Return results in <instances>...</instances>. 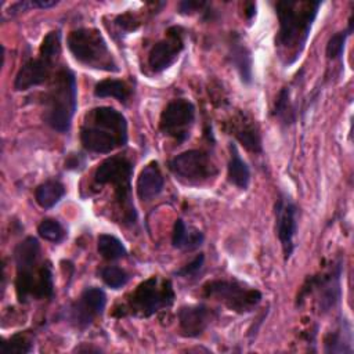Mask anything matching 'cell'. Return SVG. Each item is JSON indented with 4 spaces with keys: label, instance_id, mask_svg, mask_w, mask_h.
<instances>
[{
    "label": "cell",
    "instance_id": "24",
    "mask_svg": "<svg viewBox=\"0 0 354 354\" xmlns=\"http://www.w3.org/2000/svg\"><path fill=\"white\" fill-rule=\"evenodd\" d=\"M274 116L285 126H289L296 122V109L290 100L289 87H282L279 90L274 105Z\"/></svg>",
    "mask_w": 354,
    "mask_h": 354
},
{
    "label": "cell",
    "instance_id": "3",
    "mask_svg": "<svg viewBox=\"0 0 354 354\" xmlns=\"http://www.w3.org/2000/svg\"><path fill=\"white\" fill-rule=\"evenodd\" d=\"M77 106L76 77L68 68L59 69L44 94V122L58 133L71 129Z\"/></svg>",
    "mask_w": 354,
    "mask_h": 354
},
{
    "label": "cell",
    "instance_id": "34",
    "mask_svg": "<svg viewBox=\"0 0 354 354\" xmlns=\"http://www.w3.org/2000/svg\"><path fill=\"white\" fill-rule=\"evenodd\" d=\"M254 10H256V4H254V3H249V4H248V11H246L248 19H250V18L254 15Z\"/></svg>",
    "mask_w": 354,
    "mask_h": 354
},
{
    "label": "cell",
    "instance_id": "6",
    "mask_svg": "<svg viewBox=\"0 0 354 354\" xmlns=\"http://www.w3.org/2000/svg\"><path fill=\"white\" fill-rule=\"evenodd\" d=\"M59 30H53L46 35L40 44L39 57L26 61L18 71L14 88L25 91L35 86L44 83L53 71V66L61 53V35Z\"/></svg>",
    "mask_w": 354,
    "mask_h": 354
},
{
    "label": "cell",
    "instance_id": "17",
    "mask_svg": "<svg viewBox=\"0 0 354 354\" xmlns=\"http://www.w3.org/2000/svg\"><path fill=\"white\" fill-rule=\"evenodd\" d=\"M228 57L231 59V64L234 65V68L239 73L241 80L245 84H250L252 83V77H253L252 76V57H250V51L242 43L241 36L236 35V33H234L231 36Z\"/></svg>",
    "mask_w": 354,
    "mask_h": 354
},
{
    "label": "cell",
    "instance_id": "10",
    "mask_svg": "<svg viewBox=\"0 0 354 354\" xmlns=\"http://www.w3.org/2000/svg\"><path fill=\"white\" fill-rule=\"evenodd\" d=\"M169 169L178 180L189 185H201L217 176V167L210 156L199 149H189L174 156L169 162Z\"/></svg>",
    "mask_w": 354,
    "mask_h": 354
},
{
    "label": "cell",
    "instance_id": "15",
    "mask_svg": "<svg viewBox=\"0 0 354 354\" xmlns=\"http://www.w3.org/2000/svg\"><path fill=\"white\" fill-rule=\"evenodd\" d=\"M217 317L214 310L203 306H184L178 310L180 330L187 337L201 336L210 322Z\"/></svg>",
    "mask_w": 354,
    "mask_h": 354
},
{
    "label": "cell",
    "instance_id": "16",
    "mask_svg": "<svg viewBox=\"0 0 354 354\" xmlns=\"http://www.w3.org/2000/svg\"><path fill=\"white\" fill-rule=\"evenodd\" d=\"M165 187V180L156 162H149L137 178V195L142 201H149L158 196Z\"/></svg>",
    "mask_w": 354,
    "mask_h": 354
},
{
    "label": "cell",
    "instance_id": "31",
    "mask_svg": "<svg viewBox=\"0 0 354 354\" xmlns=\"http://www.w3.org/2000/svg\"><path fill=\"white\" fill-rule=\"evenodd\" d=\"M113 22H115V25L118 26V29H119L120 32H133V30H136V29L138 28V22H137L136 18H134L131 14H129V12L122 14V15H118Z\"/></svg>",
    "mask_w": 354,
    "mask_h": 354
},
{
    "label": "cell",
    "instance_id": "20",
    "mask_svg": "<svg viewBox=\"0 0 354 354\" xmlns=\"http://www.w3.org/2000/svg\"><path fill=\"white\" fill-rule=\"evenodd\" d=\"M325 353L332 354H351L353 353V335L350 324L343 319L339 326L329 332L325 337Z\"/></svg>",
    "mask_w": 354,
    "mask_h": 354
},
{
    "label": "cell",
    "instance_id": "21",
    "mask_svg": "<svg viewBox=\"0 0 354 354\" xmlns=\"http://www.w3.org/2000/svg\"><path fill=\"white\" fill-rule=\"evenodd\" d=\"M231 158L228 162V181L241 189H246L250 181V170L246 162L241 158L235 144L230 145Z\"/></svg>",
    "mask_w": 354,
    "mask_h": 354
},
{
    "label": "cell",
    "instance_id": "8",
    "mask_svg": "<svg viewBox=\"0 0 354 354\" xmlns=\"http://www.w3.org/2000/svg\"><path fill=\"white\" fill-rule=\"evenodd\" d=\"M203 293L206 297L216 299L230 310L239 314L252 311L261 300L260 290L249 288L238 281H210L205 283Z\"/></svg>",
    "mask_w": 354,
    "mask_h": 354
},
{
    "label": "cell",
    "instance_id": "11",
    "mask_svg": "<svg viewBox=\"0 0 354 354\" xmlns=\"http://www.w3.org/2000/svg\"><path fill=\"white\" fill-rule=\"evenodd\" d=\"M195 120V106L185 98L170 101L160 113L159 127L163 134L174 138L178 144L189 137L191 126Z\"/></svg>",
    "mask_w": 354,
    "mask_h": 354
},
{
    "label": "cell",
    "instance_id": "5",
    "mask_svg": "<svg viewBox=\"0 0 354 354\" xmlns=\"http://www.w3.org/2000/svg\"><path fill=\"white\" fill-rule=\"evenodd\" d=\"M68 48L72 55L83 65L106 72H119L105 39L95 28H79L68 36Z\"/></svg>",
    "mask_w": 354,
    "mask_h": 354
},
{
    "label": "cell",
    "instance_id": "35",
    "mask_svg": "<svg viewBox=\"0 0 354 354\" xmlns=\"http://www.w3.org/2000/svg\"><path fill=\"white\" fill-rule=\"evenodd\" d=\"M75 351H77V353H86V351H95V353H98L101 350L95 348V347H76Z\"/></svg>",
    "mask_w": 354,
    "mask_h": 354
},
{
    "label": "cell",
    "instance_id": "23",
    "mask_svg": "<svg viewBox=\"0 0 354 354\" xmlns=\"http://www.w3.org/2000/svg\"><path fill=\"white\" fill-rule=\"evenodd\" d=\"M94 95L100 97V98H105V97H113L118 101L126 104L127 100L131 95V90L130 87L123 82V80H118V79H105L101 80L95 84L94 87Z\"/></svg>",
    "mask_w": 354,
    "mask_h": 354
},
{
    "label": "cell",
    "instance_id": "30",
    "mask_svg": "<svg viewBox=\"0 0 354 354\" xmlns=\"http://www.w3.org/2000/svg\"><path fill=\"white\" fill-rule=\"evenodd\" d=\"M203 261H205V256H203L202 253H199L192 261H189L188 264H185L183 268L177 270V271H176V275L184 277V278L194 277V275H196V274L201 271V268H202V266H203Z\"/></svg>",
    "mask_w": 354,
    "mask_h": 354
},
{
    "label": "cell",
    "instance_id": "2",
    "mask_svg": "<svg viewBox=\"0 0 354 354\" xmlns=\"http://www.w3.org/2000/svg\"><path fill=\"white\" fill-rule=\"evenodd\" d=\"M80 142L88 152L108 153L127 142V120L112 106L91 109L80 129Z\"/></svg>",
    "mask_w": 354,
    "mask_h": 354
},
{
    "label": "cell",
    "instance_id": "12",
    "mask_svg": "<svg viewBox=\"0 0 354 354\" xmlns=\"http://www.w3.org/2000/svg\"><path fill=\"white\" fill-rule=\"evenodd\" d=\"M299 209L288 194L281 192L275 202V231L282 246L285 260H289L295 250Z\"/></svg>",
    "mask_w": 354,
    "mask_h": 354
},
{
    "label": "cell",
    "instance_id": "28",
    "mask_svg": "<svg viewBox=\"0 0 354 354\" xmlns=\"http://www.w3.org/2000/svg\"><path fill=\"white\" fill-rule=\"evenodd\" d=\"M37 232L43 239L53 242V243L61 242L66 235L62 224L54 218L41 220V223L37 227Z\"/></svg>",
    "mask_w": 354,
    "mask_h": 354
},
{
    "label": "cell",
    "instance_id": "14",
    "mask_svg": "<svg viewBox=\"0 0 354 354\" xmlns=\"http://www.w3.org/2000/svg\"><path fill=\"white\" fill-rule=\"evenodd\" d=\"M184 48V39L183 30L178 26H173L167 30V36L153 44L148 54V65L152 72L159 73L167 68H170L176 59L178 58L180 53Z\"/></svg>",
    "mask_w": 354,
    "mask_h": 354
},
{
    "label": "cell",
    "instance_id": "18",
    "mask_svg": "<svg viewBox=\"0 0 354 354\" xmlns=\"http://www.w3.org/2000/svg\"><path fill=\"white\" fill-rule=\"evenodd\" d=\"M232 131L236 140L252 152H261V137L254 122L245 113H239L232 122Z\"/></svg>",
    "mask_w": 354,
    "mask_h": 354
},
{
    "label": "cell",
    "instance_id": "29",
    "mask_svg": "<svg viewBox=\"0 0 354 354\" xmlns=\"http://www.w3.org/2000/svg\"><path fill=\"white\" fill-rule=\"evenodd\" d=\"M101 278L105 285H108L112 289H119L124 286L129 281V274L118 267V266H106L101 270Z\"/></svg>",
    "mask_w": 354,
    "mask_h": 354
},
{
    "label": "cell",
    "instance_id": "7",
    "mask_svg": "<svg viewBox=\"0 0 354 354\" xmlns=\"http://www.w3.org/2000/svg\"><path fill=\"white\" fill-rule=\"evenodd\" d=\"M174 301L173 285L169 279L151 277L141 282L129 299V310L137 317H151L170 307Z\"/></svg>",
    "mask_w": 354,
    "mask_h": 354
},
{
    "label": "cell",
    "instance_id": "22",
    "mask_svg": "<svg viewBox=\"0 0 354 354\" xmlns=\"http://www.w3.org/2000/svg\"><path fill=\"white\" fill-rule=\"evenodd\" d=\"M65 195V187L58 180H47L41 183L35 191V199L43 209L55 206Z\"/></svg>",
    "mask_w": 354,
    "mask_h": 354
},
{
    "label": "cell",
    "instance_id": "9",
    "mask_svg": "<svg viewBox=\"0 0 354 354\" xmlns=\"http://www.w3.org/2000/svg\"><path fill=\"white\" fill-rule=\"evenodd\" d=\"M342 272L343 263L339 259L330 264L328 271L322 272L321 275L308 278L299 297L301 299L311 292H317V304L319 313H329L340 303L342 299Z\"/></svg>",
    "mask_w": 354,
    "mask_h": 354
},
{
    "label": "cell",
    "instance_id": "32",
    "mask_svg": "<svg viewBox=\"0 0 354 354\" xmlns=\"http://www.w3.org/2000/svg\"><path fill=\"white\" fill-rule=\"evenodd\" d=\"M203 7H206L205 1H199V0H185L178 3V11L181 14H192L195 11L202 10Z\"/></svg>",
    "mask_w": 354,
    "mask_h": 354
},
{
    "label": "cell",
    "instance_id": "25",
    "mask_svg": "<svg viewBox=\"0 0 354 354\" xmlns=\"http://www.w3.org/2000/svg\"><path fill=\"white\" fill-rule=\"evenodd\" d=\"M97 250L106 260H119L126 257L127 250L120 239L109 234H101L97 239Z\"/></svg>",
    "mask_w": 354,
    "mask_h": 354
},
{
    "label": "cell",
    "instance_id": "27",
    "mask_svg": "<svg viewBox=\"0 0 354 354\" xmlns=\"http://www.w3.org/2000/svg\"><path fill=\"white\" fill-rule=\"evenodd\" d=\"M353 32V17H350L348 19V28L346 30H340L336 32L335 35H332L328 40L326 44V57L329 59H337L342 58L343 51H344V46H346V39L347 36Z\"/></svg>",
    "mask_w": 354,
    "mask_h": 354
},
{
    "label": "cell",
    "instance_id": "26",
    "mask_svg": "<svg viewBox=\"0 0 354 354\" xmlns=\"http://www.w3.org/2000/svg\"><path fill=\"white\" fill-rule=\"evenodd\" d=\"M33 350V340L28 332H18L0 344V354H28Z\"/></svg>",
    "mask_w": 354,
    "mask_h": 354
},
{
    "label": "cell",
    "instance_id": "1",
    "mask_svg": "<svg viewBox=\"0 0 354 354\" xmlns=\"http://www.w3.org/2000/svg\"><path fill=\"white\" fill-rule=\"evenodd\" d=\"M321 1H277L275 12L279 21L275 46L285 64H293L301 54Z\"/></svg>",
    "mask_w": 354,
    "mask_h": 354
},
{
    "label": "cell",
    "instance_id": "13",
    "mask_svg": "<svg viewBox=\"0 0 354 354\" xmlns=\"http://www.w3.org/2000/svg\"><path fill=\"white\" fill-rule=\"evenodd\" d=\"M105 304L106 295L101 288H86L80 293L79 299L69 306L66 311L68 321L76 328H87L98 315L102 314Z\"/></svg>",
    "mask_w": 354,
    "mask_h": 354
},
{
    "label": "cell",
    "instance_id": "33",
    "mask_svg": "<svg viewBox=\"0 0 354 354\" xmlns=\"http://www.w3.org/2000/svg\"><path fill=\"white\" fill-rule=\"evenodd\" d=\"M86 159L82 153H71L65 160V169L69 170H80L84 167Z\"/></svg>",
    "mask_w": 354,
    "mask_h": 354
},
{
    "label": "cell",
    "instance_id": "19",
    "mask_svg": "<svg viewBox=\"0 0 354 354\" xmlns=\"http://www.w3.org/2000/svg\"><path fill=\"white\" fill-rule=\"evenodd\" d=\"M205 241V235L198 228L187 225L181 218H177L173 228L171 243L176 249L191 252L198 249Z\"/></svg>",
    "mask_w": 354,
    "mask_h": 354
},
{
    "label": "cell",
    "instance_id": "4",
    "mask_svg": "<svg viewBox=\"0 0 354 354\" xmlns=\"http://www.w3.org/2000/svg\"><path fill=\"white\" fill-rule=\"evenodd\" d=\"M131 176L133 163L123 155H113L98 165L94 171V180L98 184H112L115 199L122 212L124 223H134L137 213L131 201Z\"/></svg>",
    "mask_w": 354,
    "mask_h": 354
}]
</instances>
